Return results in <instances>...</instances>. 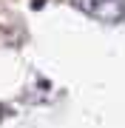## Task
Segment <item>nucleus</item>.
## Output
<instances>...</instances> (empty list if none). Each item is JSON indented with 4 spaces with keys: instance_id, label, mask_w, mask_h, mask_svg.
Instances as JSON below:
<instances>
[{
    "instance_id": "1",
    "label": "nucleus",
    "mask_w": 125,
    "mask_h": 128,
    "mask_svg": "<svg viewBox=\"0 0 125 128\" xmlns=\"http://www.w3.org/2000/svg\"><path fill=\"white\" fill-rule=\"evenodd\" d=\"M85 14H94L100 20H122L125 17V0H74Z\"/></svg>"
}]
</instances>
